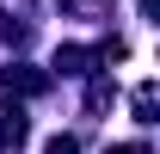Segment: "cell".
I'll return each mask as SVG.
<instances>
[{
    "label": "cell",
    "instance_id": "obj_5",
    "mask_svg": "<svg viewBox=\"0 0 160 154\" xmlns=\"http://www.w3.org/2000/svg\"><path fill=\"white\" fill-rule=\"evenodd\" d=\"M105 154H142V142H117V148H105Z\"/></svg>",
    "mask_w": 160,
    "mask_h": 154
},
{
    "label": "cell",
    "instance_id": "obj_3",
    "mask_svg": "<svg viewBox=\"0 0 160 154\" xmlns=\"http://www.w3.org/2000/svg\"><path fill=\"white\" fill-rule=\"evenodd\" d=\"M136 117H142V123H154V86H148V80L136 86Z\"/></svg>",
    "mask_w": 160,
    "mask_h": 154
},
{
    "label": "cell",
    "instance_id": "obj_4",
    "mask_svg": "<svg viewBox=\"0 0 160 154\" xmlns=\"http://www.w3.org/2000/svg\"><path fill=\"white\" fill-rule=\"evenodd\" d=\"M43 154H80V142H74V136H49V148H43Z\"/></svg>",
    "mask_w": 160,
    "mask_h": 154
},
{
    "label": "cell",
    "instance_id": "obj_1",
    "mask_svg": "<svg viewBox=\"0 0 160 154\" xmlns=\"http://www.w3.org/2000/svg\"><path fill=\"white\" fill-rule=\"evenodd\" d=\"M43 93V74H31V68H0V99H31Z\"/></svg>",
    "mask_w": 160,
    "mask_h": 154
},
{
    "label": "cell",
    "instance_id": "obj_6",
    "mask_svg": "<svg viewBox=\"0 0 160 154\" xmlns=\"http://www.w3.org/2000/svg\"><path fill=\"white\" fill-rule=\"evenodd\" d=\"M6 31H12V25H6V13H0V37H6Z\"/></svg>",
    "mask_w": 160,
    "mask_h": 154
},
{
    "label": "cell",
    "instance_id": "obj_2",
    "mask_svg": "<svg viewBox=\"0 0 160 154\" xmlns=\"http://www.w3.org/2000/svg\"><path fill=\"white\" fill-rule=\"evenodd\" d=\"M92 62H105L99 49H80V43H68V49H56V68H62V74H92Z\"/></svg>",
    "mask_w": 160,
    "mask_h": 154
}]
</instances>
